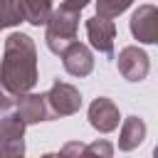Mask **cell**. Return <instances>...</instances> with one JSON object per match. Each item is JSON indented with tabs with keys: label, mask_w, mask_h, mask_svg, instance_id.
I'll return each instance as SVG.
<instances>
[{
	"label": "cell",
	"mask_w": 158,
	"mask_h": 158,
	"mask_svg": "<svg viewBox=\"0 0 158 158\" xmlns=\"http://www.w3.org/2000/svg\"><path fill=\"white\" fill-rule=\"evenodd\" d=\"M86 37L91 47L101 54H114V40H116V25L106 17H91L86 20Z\"/></svg>",
	"instance_id": "10"
},
{
	"label": "cell",
	"mask_w": 158,
	"mask_h": 158,
	"mask_svg": "<svg viewBox=\"0 0 158 158\" xmlns=\"http://www.w3.org/2000/svg\"><path fill=\"white\" fill-rule=\"evenodd\" d=\"M81 151H84V143L72 141V143H67V146L59 151V156H81Z\"/></svg>",
	"instance_id": "17"
},
{
	"label": "cell",
	"mask_w": 158,
	"mask_h": 158,
	"mask_svg": "<svg viewBox=\"0 0 158 158\" xmlns=\"http://www.w3.org/2000/svg\"><path fill=\"white\" fill-rule=\"evenodd\" d=\"M111 153H114V146L109 141H94L81 151V156H101V158H111Z\"/></svg>",
	"instance_id": "15"
},
{
	"label": "cell",
	"mask_w": 158,
	"mask_h": 158,
	"mask_svg": "<svg viewBox=\"0 0 158 158\" xmlns=\"http://www.w3.org/2000/svg\"><path fill=\"white\" fill-rule=\"evenodd\" d=\"M62 67H64V72L67 74H72V77H89L91 74V69H94V54H91V49L86 47V44H81V42H69L64 49H62Z\"/></svg>",
	"instance_id": "7"
},
{
	"label": "cell",
	"mask_w": 158,
	"mask_h": 158,
	"mask_svg": "<svg viewBox=\"0 0 158 158\" xmlns=\"http://www.w3.org/2000/svg\"><path fill=\"white\" fill-rule=\"evenodd\" d=\"M20 10H22V20L40 27L47 22L49 12H52V0H20Z\"/></svg>",
	"instance_id": "12"
},
{
	"label": "cell",
	"mask_w": 158,
	"mask_h": 158,
	"mask_svg": "<svg viewBox=\"0 0 158 158\" xmlns=\"http://www.w3.org/2000/svg\"><path fill=\"white\" fill-rule=\"evenodd\" d=\"M118 121H121V114H118V106L106 99V96H99L89 104V123L91 128H96L99 133H111L118 128Z\"/></svg>",
	"instance_id": "9"
},
{
	"label": "cell",
	"mask_w": 158,
	"mask_h": 158,
	"mask_svg": "<svg viewBox=\"0 0 158 158\" xmlns=\"http://www.w3.org/2000/svg\"><path fill=\"white\" fill-rule=\"evenodd\" d=\"M25 123L17 114L0 118V156H22L25 153Z\"/></svg>",
	"instance_id": "5"
},
{
	"label": "cell",
	"mask_w": 158,
	"mask_h": 158,
	"mask_svg": "<svg viewBox=\"0 0 158 158\" xmlns=\"http://www.w3.org/2000/svg\"><path fill=\"white\" fill-rule=\"evenodd\" d=\"M146 138V121L138 116H128L121 123V133H118V148L121 151H133L143 143Z\"/></svg>",
	"instance_id": "11"
},
{
	"label": "cell",
	"mask_w": 158,
	"mask_h": 158,
	"mask_svg": "<svg viewBox=\"0 0 158 158\" xmlns=\"http://www.w3.org/2000/svg\"><path fill=\"white\" fill-rule=\"evenodd\" d=\"M47 99V106L52 111V118H59V116H72L81 109V94L74 84H67V81H54L49 86V91L44 94Z\"/></svg>",
	"instance_id": "3"
},
{
	"label": "cell",
	"mask_w": 158,
	"mask_h": 158,
	"mask_svg": "<svg viewBox=\"0 0 158 158\" xmlns=\"http://www.w3.org/2000/svg\"><path fill=\"white\" fill-rule=\"evenodd\" d=\"M0 84L15 96L32 91L37 84V47L30 35L10 32L0 62Z\"/></svg>",
	"instance_id": "1"
},
{
	"label": "cell",
	"mask_w": 158,
	"mask_h": 158,
	"mask_svg": "<svg viewBox=\"0 0 158 158\" xmlns=\"http://www.w3.org/2000/svg\"><path fill=\"white\" fill-rule=\"evenodd\" d=\"M131 35L141 44L158 42V7L156 5H138V10L131 15Z\"/></svg>",
	"instance_id": "6"
},
{
	"label": "cell",
	"mask_w": 158,
	"mask_h": 158,
	"mask_svg": "<svg viewBox=\"0 0 158 158\" xmlns=\"http://www.w3.org/2000/svg\"><path fill=\"white\" fill-rule=\"evenodd\" d=\"M20 22H25L22 10H20V0H0V30L15 27Z\"/></svg>",
	"instance_id": "13"
},
{
	"label": "cell",
	"mask_w": 158,
	"mask_h": 158,
	"mask_svg": "<svg viewBox=\"0 0 158 158\" xmlns=\"http://www.w3.org/2000/svg\"><path fill=\"white\" fill-rule=\"evenodd\" d=\"M91 0H64L57 10L52 7L44 27V42L49 47V52L54 54H62V49L77 40V30H79V15L81 10L89 5Z\"/></svg>",
	"instance_id": "2"
},
{
	"label": "cell",
	"mask_w": 158,
	"mask_h": 158,
	"mask_svg": "<svg viewBox=\"0 0 158 158\" xmlns=\"http://www.w3.org/2000/svg\"><path fill=\"white\" fill-rule=\"evenodd\" d=\"M131 5H133V0H96V15L106 17V20H114L121 12H126Z\"/></svg>",
	"instance_id": "14"
},
{
	"label": "cell",
	"mask_w": 158,
	"mask_h": 158,
	"mask_svg": "<svg viewBox=\"0 0 158 158\" xmlns=\"http://www.w3.org/2000/svg\"><path fill=\"white\" fill-rule=\"evenodd\" d=\"M15 101H17V96L0 84V111H10V109L15 106Z\"/></svg>",
	"instance_id": "16"
},
{
	"label": "cell",
	"mask_w": 158,
	"mask_h": 158,
	"mask_svg": "<svg viewBox=\"0 0 158 158\" xmlns=\"http://www.w3.org/2000/svg\"><path fill=\"white\" fill-rule=\"evenodd\" d=\"M116 67H118V74L126 79V81H143L148 77V69H151V59L148 54L136 47V44H128L118 52V59H116Z\"/></svg>",
	"instance_id": "4"
},
{
	"label": "cell",
	"mask_w": 158,
	"mask_h": 158,
	"mask_svg": "<svg viewBox=\"0 0 158 158\" xmlns=\"http://www.w3.org/2000/svg\"><path fill=\"white\" fill-rule=\"evenodd\" d=\"M15 114L20 116V121L25 126H32V123H40V121H49L52 118V111L47 106V99L44 94H32V91H25L17 96L15 101Z\"/></svg>",
	"instance_id": "8"
}]
</instances>
